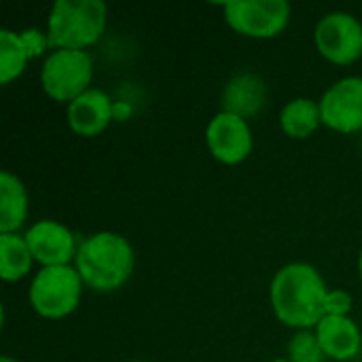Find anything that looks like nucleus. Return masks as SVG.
Segmentation results:
<instances>
[{
    "label": "nucleus",
    "instance_id": "obj_6",
    "mask_svg": "<svg viewBox=\"0 0 362 362\" xmlns=\"http://www.w3.org/2000/svg\"><path fill=\"white\" fill-rule=\"evenodd\" d=\"M227 23L250 38H274L291 21L286 0H231L225 2Z\"/></svg>",
    "mask_w": 362,
    "mask_h": 362
},
{
    "label": "nucleus",
    "instance_id": "obj_3",
    "mask_svg": "<svg viewBox=\"0 0 362 362\" xmlns=\"http://www.w3.org/2000/svg\"><path fill=\"white\" fill-rule=\"evenodd\" d=\"M108 8L102 0H57L49 13L47 40L55 49H78L95 45L106 30Z\"/></svg>",
    "mask_w": 362,
    "mask_h": 362
},
{
    "label": "nucleus",
    "instance_id": "obj_16",
    "mask_svg": "<svg viewBox=\"0 0 362 362\" xmlns=\"http://www.w3.org/2000/svg\"><path fill=\"white\" fill-rule=\"evenodd\" d=\"M320 123H322L320 104L310 100V98H295L280 112L282 132L291 138H297V140L312 136Z\"/></svg>",
    "mask_w": 362,
    "mask_h": 362
},
{
    "label": "nucleus",
    "instance_id": "obj_14",
    "mask_svg": "<svg viewBox=\"0 0 362 362\" xmlns=\"http://www.w3.org/2000/svg\"><path fill=\"white\" fill-rule=\"evenodd\" d=\"M316 337L325 356L335 361H350L361 352V331L348 316H325L316 327Z\"/></svg>",
    "mask_w": 362,
    "mask_h": 362
},
{
    "label": "nucleus",
    "instance_id": "obj_15",
    "mask_svg": "<svg viewBox=\"0 0 362 362\" xmlns=\"http://www.w3.org/2000/svg\"><path fill=\"white\" fill-rule=\"evenodd\" d=\"M25 216L28 193L23 182L11 172H0V233H15Z\"/></svg>",
    "mask_w": 362,
    "mask_h": 362
},
{
    "label": "nucleus",
    "instance_id": "obj_22",
    "mask_svg": "<svg viewBox=\"0 0 362 362\" xmlns=\"http://www.w3.org/2000/svg\"><path fill=\"white\" fill-rule=\"evenodd\" d=\"M272 362H291L288 358H276V361H272Z\"/></svg>",
    "mask_w": 362,
    "mask_h": 362
},
{
    "label": "nucleus",
    "instance_id": "obj_20",
    "mask_svg": "<svg viewBox=\"0 0 362 362\" xmlns=\"http://www.w3.org/2000/svg\"><path fill=\"white\" fill-rule=\"evenodd\" d=\"M0 362H17V361H15V358H11V356H2Z\"/></svg>",
    "mask_w": 362,
    "mask_h": 362
},
{
    "label": "nucleus",
    "instance_id": "obj_19",
    "mask_svg": "<svg viewBox=\"0 0 362 362\" xmlns=\"http://www.w3.org/2000/svg\"><path fill=\"white\" fill-rule=\"evenodd\" d=\"M352 310V297L346 291H331L327 301V316H348Z\"/></svg>",
    "mask_w": 362,
    "mask_h": 362
},
{
    "label": "nucleus",
    "instance_id": "obj_4",
    "mask_svg": "<svg viewBox=\"0 0 362 362\" xmlns=\"http://www.w3.org/2000/svg\"><path fill=\"white\" fill-rule=\"evenodd\" d=\"M83 280L78 272L70 265L59 267H42L28 291L30 305L42 318H64L72 314L81 301Z\"/></svg>",
    "mask_w": 362,
    "mask_h": 362
},
{
    "label": "nucleus",
    "instance_id": "obj_12",
    "mask_svg": "<svg viewBox=\"0 0 362 362\" xmlns=\"http://www.w3.org/2000/svg\"><path fill=\"white\" fill-rule=\"evenodd\" d=\"M112 119V100L102 89H87L68 104V125L74 134L91 138L102 134Z\"/></svg>",
    "mask_w": 362,
    "mask_h": 362
},
{
    "label": "nucleus",
    "instance_id": "obj_2",
    "mask_svg": "<svg viewBox=\"0 0 362 362\" xmlns=\"http://www.w3.org/2000/svg\"><path fill=\"white\" fill-rule=\"evenodd\" d=\"M136 265L132 244L112 231H100L87 238L76 252V272L93 291L112 293L121 288Z\"/></svg>",
    "mask_w": 362,
    "mask_h": 362
},
{
    "label": "nucleus",
    "instance_id": "obj_13",
    "mask_svg": "<svg viewBox=\"0 0 362 362\" xmlns=\"http://www.w3.org/2000/svg\"><path fill=\"white\" fill-rule=\"evenodd\" d=\"M221 102L223 112H231L242 119L255 117L267 102V85L259 74L242 72L225 85Z\"/></svg>",
    "mask_w": 362,
    "mask_h": 362
},
{
    "label": "nucleus",
    "instance_id": "obj_21",
    "mask_svg": "<svg viewBox=\"0 0 362 362\" xmlns=\"http://www.w3.org/2000/svg\"><path fill=\"white\" fill-rule=\"evenodd\" d=\"M358 272H361V280H362V250H361V257H358Z\"/></svg>",
    "mask_w": 362,
    "mask_h": 362
},
{
    "label": "nucleus",
    "instance_id": "obj_5",
    "mask_svg": "<svg viewBox=\"0 0 362 362\" xmlns=\"http://www.w3.org/2000/svg\"><path fill=\"white\" fill-rule=\"evenodd\" d=\"M93 76V59L87 51L55 49L45 59L40 83L49 98L57 102H72L89 89Z\"/></svg>",
    "mask_w": 362,
    "mask_h": 362
},
{
    "label": "nucleus",
    "instance_id": "obj_1",
    "mask_svg": "<svg viewBox=\"0 0 362 362\" xmlns=\"http://www.w3.org/2000/svg\"><path fill=\"white\" fill-rule=\"evenodd\" d=\"M327 284L316 267L288 263L272 280L269 297L278 320L286 327L310 331L327 316Z\"/></svg>",
    "mask_w": 362,
    "mask_h": 362
},
{
    "label": "nucleus",
    "instance_id": "obj_10",
    "mask_svg": "<svg viewBox=\"0 0 362 362\" xmlns=\"http://www.w3.org/2000/svg\"><path fill=\"white\" fill-rule=\"evenodd\" d=\"M25 242L36 263L42 267H59L70 265L76 259V244L74 235L68 227L57 221H38L25 231Z\"/></svg>",
    "mask_w": 362,
    "mask_h": 362
},
{
    "label": "nucleus",
    "instance_id": "obj_18",
    "mask_svg": "<svg viewBox=\"0 0 362 362\" xmlns=\"http://www.w3.org/2000/svg\"><path fill=\"white\" fill-rule=\"evenodd\" d=\"M288 361L291 362H322V348L318 344L316 333L299 331L288 344Z\"/></svg>",
    "mask_w": 362,
    "mask_h": 362
},
{
    "label": "nucleus",
    "instance_id": "obj_7",
    "mask_svg": "<svg viewBox=\"0 0 362 362\" xmlns=\"http://www.w3.org/2000/svg\"><path fill=\"white\" fill-rule=\"evenodd\" d=\"M314 40L325 59L337 66L354 64L362 55V23L344 11L329 13L316 23Z\"/></svg>",
    "mask_w": 362,
    "mask_h": 362
},
{
    "label": "nucleus",
    "instance_id": "obj_9",
    "mask_svg": "<svg viewBox=\"0 0 362 362\" xmlns=\"http://www.w3.org/2000/svg\"><path fill=\"white\" fill-rule=\"evenodd\" d=\"M206 142L216 161L235 165V163H242L250 155L252 132H250V125L246 123V119L221 110L208 123Z\"/></svg>",
    "mask_w": 362,
    "mask_h": 362
},
{
    "label": "nucleus",
    "instance_id": "obj_11",
    "mask_svg": "<svg viewBox=\"0 0 362 362\" xmlns=\"http://www.w3.org/2000/svg\"><path fill=\"white\" fill-rule=\"evenodd\" d=\"M49 47L47 34L40 30H0V83L8 85L17 78L30 57H38Z\"/></svg>",
    "mask_w": 362,
    "mask_h": 362
},
{
    "label": "nucleus",
    "instance_id": "obj_17",
    "mask_svg": "<svg viewBox=\"0 0 362 362\" xmlns=\"http://www.w3.org/2000/svg\"><path fill=\"white\" fill-rule=\"evenodd\" d=\"M34 257L25 238L17 233H0V276L4 282H17L32 269Z\"/></svg>",
    "mask_w": 362,
    "mask_h": 362
},
{
    "label": "nucleus",
    "instance_id": "obj_23",
    "mask_svg": "<svg viewBox=\"0 0 362 362\" xmlns=\"http://www.w3.org/2000/svg\"><path fill=\"white\" fill-rule=\"evenodd\" d=\"M136 362H140V361H136Z\"/></svg>",
    "mask_w": 362,
    "mask_h": 362
},
{
    "label": "nucleus",
    "instance_id": "obj_8",
    "mask_svg": "<svg viewBox=\"0 0 362 362\" xmlns=\"http://www.w3.org/2000/svg\"><path fill=\"white\" fill-rule=\"evenodd\" d=\"M320 104L322 123L341 134L362 129V76H346L331 85Z\"/></svg>",
    "mask_w": 362,
    "mask_h": 362
}]
</instances>
